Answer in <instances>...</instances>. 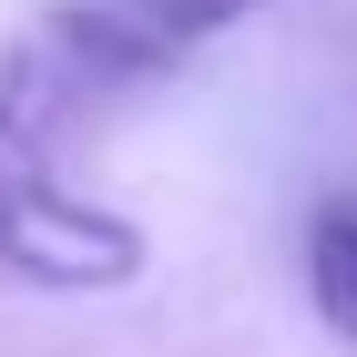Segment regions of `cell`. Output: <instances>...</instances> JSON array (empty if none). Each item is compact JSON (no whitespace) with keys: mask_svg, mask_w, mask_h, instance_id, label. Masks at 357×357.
I'll return each mask as SVG.
<instances>
[{"mask_svg":"<svg viewBox=\"0 0 357 357\" xmlns=\"http://www.w3.org/2000/svg\"><path fill=\"white\" fill-rule=\"evenodd\" d=\"M306 286H317V317L337 337H357V204H327L317 235H306Z\"/></svg>","mask_w":357,"mask_h":357,"instance_id":"2","label":"cell"},{"mask_svg":"<svg viewBox=\"0 0 357 357\" xmlns=\"http://www.w3.org/2000/svg\"><path fill=\"white\" fill-rule=\"evenodd\" d=\"M0 266L31 286H133L143 275V235L123 215H92L52 174L0 184Z\"/></svg>","mask_w":357,"mask_h":357,"instance_id":"1","label":"cell"},{"mask_svg":"<svg viewBox=\"0 0 357 357\" xmlns=\"http://www.w3.org/2000/svg\"><path fill=\"white\" fill-rule=\"evenodd\" d=\"M112 10H123V21H133L143 41L174 61L184 41H204V31H225V21H245L255 0H112Z\"/></svg>","mask_w":357,"mask_h":357,"instance_id":"3","label":"cell"}]
</instances>
